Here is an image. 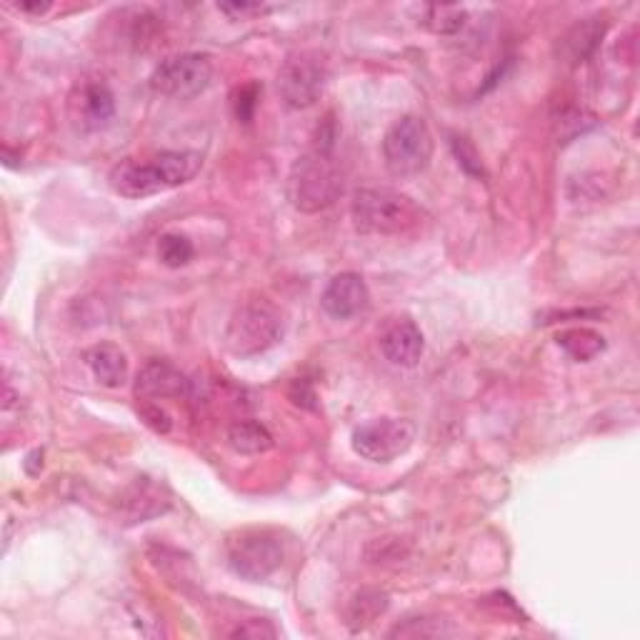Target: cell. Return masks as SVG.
Returning <instances> with one entry per match:
<instances>
[{"mask_svg":"<svg viewBox=\"0 0 640 640\" xmlns=\"http://www.w3.org/2000/svg\"><path fill=\"white\" fill-rule=\"evenodd\" d=\"M451 146H453V154H455V158H459V166H461L465 173H469V176H475V178H485L483 160H481L479 150L473 148V144H471L469 138L453 136Z\"/></svg>","mask_w":640,"mask_h":640,"instance_id":"cell-22","label":"cell"},{"mask_svg":"<svg viewBox=\"0 0 640 640\" xmlns=\"http://www.w3.org/2000/svg\"><path fill=\"white\" fill-rule=\"evenodd\" d=\"M288 398L296 408L303 411H316L318 408V393L313 388V383L308 378H296L288 385Z\"/></svg>","mask_w":640,"mask_h":640,"instance_id":"cell-24","label":"cell"},{"mask_svg":"<svg viewBox=\"0 0 640 640\" xmlns=\"http://www.w3.org/2000/svg\"><path fill=\"white\" fill-rule=\"evenodd\" d=\"M93 378L106 388H120L128 381V355L116 343H96L83 353Z\"/></svg>","mask_w":640,"mask_h":640,"instance_id":"cell-14","label":"cell"},{"mask_svg":"<svg viewBox=\"0 0 640 640\" xmlns=\"http://www.w3.org/2000/svg\"><path fill=\"white\" fill-rule=\"evenodd\" d=\"M213 80V63L208 56L203 53H178L163 60V63L150 76V88L158 96H166L173 100H193Z\"/></svg>","mask_w":640,"mask_h":640,"instance_id":"cell-8","label":"cell"},{"mask_svg":"<svg viewBox=\"0 0 640 640\" xmlns=\"http://www.w3.org/2000/svg\"><path fill=\"white\" fill-rule=\"evenodd\" d=\"M276 636H278V631L268 621H246L230 631V638H253V640L276 638Z\"/></svg>","mask_w":640,"mask_h":640,"instance_id":"cell-26","label":"cell"},{"mask_svg":"<svg viewBox=\"0 0 640 640\" xmlns=\"http://www.w3.org/2000/svg\"><path fill=\"white\" fill-rule=\"evenodd\" d=\"M413 441L415 425L405 419H393V415L361 423L351 439L353 451L371 463H393L403 453H408Z\"/></svg>","mask_w":640,"mask_h":640,"instance_id":"cell-7","label":"cell"},{"mask_svg":"<svg viewBox=\"0 0 640 640\" xmlns=\"http://www.w3.org/2000/svg\"><path fill=\"white\" fill-rule=\"evenodd\" d=\"M258 98H260L258 83H248L238 90L236 93V118L240 120V124H250L253 116H256Z\"/></svg>","mask_w":640,"mask_h":640,"instance_id":"cell-25","label":"cell"},{"mask_svg":"<svg viewBox=\"0 0 640 640\" xmlns=\"http://www.w3.org/2000/svg\"><path fill=\"white\" fill-rule=\"evenodd\" d=\"M425 351V338L419 325L411 318L393 321L388 328L381 333V353L385 361L398 365V368H413L419 365Z\"/></svg>","mask_w":640,"mask_h":640,"instance_id":"cell-13","label":"cell"},{"mask_svg":"<svg viewBox=\"0 0 640 640\" xmlns=\"http://www.w3.org/2000/svg\"><path fill=\"white\" fill-rule=\"evenodd\" d=\"M193 256H196V248H193V243L188 236H183V233H166V236H160L158 260L166 268L188 266Z\"/></svg>","mask_w":640,"mask_h":640,"instance_id":"cell-20","label":"cell"},{"mask_svg":"<svg viewBox=\"0 0 640 640\" xmlns=\"http://www.w3.org/2000/svg\"><path fill=\"white\" fill-rule=\"evenodd\" d=\"M138 415L150 431L158 435H168L173 431V419L166 408H160V403L156 401H144L138 405Z\"/></svg>","mask_w":640,"mask_h":640,"instance_id":"cell-23","label":"cell"},{"mask_svg":"<svg viewBox=\"0 0 640 640\" xmlns=\"http://www.w3.org/2000/svg\"><path fill=\"white\" fill-rule=\"evenodd\" d=\"M283 333H286V321L278 306H273L266 298H253L230 316L226 348L238 358H253V355L276 348L283 341Z\"/></svg>","mask_w":640,"mask_h":640,"instance_id":"cell-4","label":"cell"},{"mask_svg":"<svg viewBox=\"0 0 640 640\" xmlns=\"http://www.w3.org/2000/svg\"><path fill=\"white\" fill-rule=\"evenodd\" d=\"M138 401H166V398H188L190 381L178 365L170 361L154 358L148 361L136 375Z\"/></svg>","mask_w":640,"mask_h":640,"instance_id":"cell-11","label":"cell"},{"mask_svg":"<svg viewBox=\"0 0 640 640\" xmlns=\"http://www.w3.org/2000/svg\"><path fill=\"white\" fill-rule=\"evenodd\" d=\"M228 565L243 581L260 583L283 565V543L266 531H243L228 541Z\"/></svg>","mask_w":640,"mask_h":640,"instance_id":"cell-6","label":"cell"},{"mask_svg":"<svg viewBox=\"0 0 640 640\" xmlns=\"http://www.w3.org/2000/svg\"><path fill=\"white\" fill-rule=\"evenodd\" d=\"M288 196L301 213L325 210L343 196V173L333 150L313 146L306 156L293 163Z\"/></svg>","mask_w":640,"mask_h":640,"instance_id":"cell-3","label":"cell"},{"mask_svg":"<svg viewBox=\"0 0 640 640\" xmlns=\"http://www.w3.org/2000/svg\"><path fill=\"white\" fill-rule=\"evenodd\" d=\"M423 13V26L435 36H455L469 18L461 6H429Z\"/></svg>","mask_w":640,"mask_h":640,"instance_id":"cell-19","label":"cell"},{"mask_svg":"<svg viewBox=\"0 0 640 640\" xmlns=\"http://www.w3.org/2000/svg\"><path fill=\"white\" fill-rule=\"evenodd\" d=\"M371 303V291L365 286V280L358 273H338V276L328 280L321 306L335 321H348L355 318L358 313L368 308Z\"/></svg>","mask_w":640,"mask_h":640,"instance_id":"cell-12","label":"cell"},{"mask_svg":"<svg viewBox=\"0 0 640 640\" xmlns=\"http://www.w3.org/2000/svg\"><path fill=\"white\" fill-rule=\"evenodd\" d=\"M116 116L114 90L100 80H86L70 96V118L80 130H100L106 128Z\"/></svg>","mask_w":640,"mask_h":640,"instance_id":"cell-10","label":"cell"},{"mask_svg":"<svg viewBox=\"0 0 640 640\" xmlns=\"http://www.w3.org/2000/svg\"><path fill=\"white\" fill-rule=\"evenodd\" d=\"M325 83H328V68H325L323 56L313 53V50H301V53L291 56L278 73V93L283 104L296 110L316 106Z\"/></svg>","mask_w":640,"mask_h":640,"instance_id":"cell-9","label":"cell"},{"mask_svg":"<svg viewBox=\"0 0 640 640\" xmlns=\"http://www.w3.org/2000/svg\"><path fill=\"white\" fill-rule=\"evenodd\" d=\"M388 593L378 591V588H361L355 593L348 608H345V623L353 633L365 631V628L375 623V618H381L385 611H388Z\"/></svg>","mask_w":640,"mask_h":640,"instance_id":"cell-16","label":"cell"},{"mask_svg":"<svg viewBox=\"0 0 640 640\" xmlns=\"http://www.w3.org/2000/svg\"><path fill=\"white\" fill-rule=\"evenodd\" d=\"M391 638H439V636H449L441 621H429V618H411L403 626L398 623L388 633Z\"/></svg>","mask_w":640,"mask_h":640,"instance_id":"cell-21","label":"cell"},{"mask_svg":"<svg viewBox=\"0 0 640 640\" xmlns=\"http://www.w3.org/2000/svg\"><path fill=\"white\" fill-rule=\"evenodd\" d=\"M351 218L363 236H405L421 226L425 213L401 190L361 188L353 196Z\"/></svg>","mask_w":640,"mask_h":640,"instance_id":"cell-2","label":"cell"},{"mask_svg":"<svg viewBox=\"0 0 640 640\" xmlns=\"http://www.w3.org/2000/svg\"><path fill=\"white\" fill-rule=\"evenodd\" d=\"M228 445L238 455H260L273 449V433L260 421L243 419L228 425Z\"/></svg>","mask_w":640,"mask_h":640,"instance_id":"cell-17","label":"cell"},{"mask_svg":"<svg viewBox=\"0 0 640 640\" xmlns=\"http://www.w3.org/2000/svg\"><path fill=\"white\" fill-rule=\"evenodd\" d=\"M605 28L608 23L601 16L578 20V23L561 38V46H558L561 48V58L571 66L583 63V60L591 58L595 53V48L601 46Z\"/></svg>","mask_w":640,"mask_h":640,"instance_id":"cell-15","label":"cell"},{"mask_svg":"<svg viewBox=\"0 0 640 640\" xmlns=\"http://www.w3.org/2000/svg\"><path fill=\"white\" fill-rule=\"evenodd\" d=\"M383 160L395 178H413L431 166L433 134L419 116H403L385 130Z\"/></svg>","mask_w":640,"mask_h":640,"instance_id":"cell-5","label":"cell"},{"mask_svg":"<svg viewBox=\"0 0 640 640\" xmlns=\"http://www.w3.org/2000/svg\"><path fill=\"white\" fill-rule=\"evenodd\" d=\"M200 170V156L193 150H168L146 160H126L110 170V188L124 198H148L186 186Z\"/></svg>","mask_w":640,"mask_h":640,"instance_id":"cell-1","label":"cell"},{"mask_svg":"<svg viewBox=\"0 0 640 640\" xmlns=\"http://www.w3.org/2000/svg\"><path fill=\"white\" fill-rule=\"evenodd\" d=\"M20 13H33V16H43L50 10V3H18L16 6Z\"/></svg>","mask_w":640,"mask_h":640,"instance_id":"cell-28","label":"cell"},{"mask_svg":"<svg viewBox=\"0 0 640 640\" xmlns=\"http://www.w3.org/2000/svg\"><path fill=\"white\" fill-rule=\"evenodd\" d=\"M220 13H226L230 16L233 20H246L250 16H263V13H268V6H260V3H223L218 6Z\"/></svg>","mask_w":640,"mask_h":640,"instance_id":"cell-27","label":"cell"},{"mask_svg":"<svg viewBox=\"0 0 640 640\" xmlns=\"http://www.w3.org/2000/svg\"><path fill=\"white\" fill-rule=\"evenodd\" d=\"M555 343H558V348H563L565 355H571V358L578 363L593 361L595 355L603 353L605 348L603 335L593 328H583V325L561 331L555 335Z\"/></svg>","mask_w":640,"mask_h":640,"instance_id":"cell-18","label":"cell"}]
</instances>
